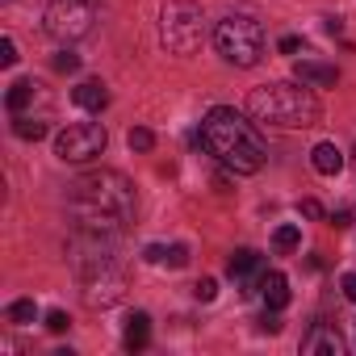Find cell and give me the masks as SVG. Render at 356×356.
<instances>
[{
  "label": "cell",
  "instance_id": "obj_12",
  "mask_svg": "<svg viewBox=\"0 0 356 356\" xmlns=\"http://www.w3.org/2000/svg\"><path fill=\"white\" fill-rule=\"evenodd\" d=\"M260 298L268 310H285L289 306V277L285 273H264L260 277Z\"/></svg>",
  "mask_w": 356,
  "mask_h": 356
},
{
  "label": "cell",
  "instance_id": "obj_14",
  "mask_svg": "<svg viewBox=\"0 0 356 356\" xmlns=\"http://www.w3.org/2000/svg\"><path fill=\"white\" fill-rule=\"evenodd\" d=\"M143 256H147V264H168V268H185V264H189V248H185V243H172V248L151 243Z\"/></svg>",
  "mask_w": 356,
  "mask_h": 356
},
{
  "label": "cell",
  "instance_id": "obj_18",
  "mask_svg": "<svg viewBox=\"0 0 356 356\" xmlns=\"http://www.w3.org/2000/svg\"><path fill=\"white\" fill-rule=\"evenodd\" d=\"M13 134H17V138H34V143H38V138L47 134V122H42V118H22V113H13Z\"/></svg>",
  "mask_w": 356,
  "mask_h": 356
},
{
  "label": "cell",
  "instance_id": "obj_10",
  "mask_svg": "<svg viewBox=\"0 0 356 356\" xmlns=\"http://www.w3.org/2000/svg\"><path fill=\"white\" fill-rule=\"evenodd\" d=\"M302 352L306 356H339L343 352V339H339V331L331 323H314L306 331V339H302Z\"/></svg>",
  "mask_w": 356,
  "mask_h": 356
},
{
  "label": "cell",
  "instance_id": "obj_23",
  "mask_svg": "<svg viewBox=\"0 0 356 356\" xmlns=\"http://www.w3.org/2000/svg\"><path fill=\"white\" fill-rule=\"evenodd\" d=\"M67 323H72V318H67L63 310H51V314H47V331H55V335H63V331H67Z\"/></svg>",
  "mask_w": 356,
  "mask_h": 356
},
{
  "label": "cell",
  "instance_id": "obj_28",
  "mask_svg": "<svg viewBox=\"0 0 356 356\" xmlns=\"http://www.w3.org/2000/svg\"><path fill=\"white\" fill-rule=\"evenodd\" d=\"M339 285H343V298H348V302H356V273H348Z\"/></svg>",
  "mask_w": 356,
  "mask_h": 356
},
{
  "label": "cell",
  "instance_id": "obj_19",
  "mask_svg": "<svg viewBox=\"0 0 356 356\" xmlns=\"http://www.w3.org/2000/svg\"><path fill=\"white\" fill-rule=\"evenodd\" d=\"M5 318H9L13 327H26V323H34V318H38V306H34V298H22V302H13V306L5 310Z\"/></svg>",
  "mask_w": 356,
  "mask_h": 356
},
{
  "label": "cell",
  "instance_id": "obj_8",
  "mask_svg": "<svg viewBox=\"0 0 356 356\" xmlns=\"http://www.w3.org/2000/svg\"><path fill=\"white\" fill-rule=\"evenodd\" d=\"M84 281V302L88 306H113L122 293H126V277H122V268L118 264H109V268H97V273H84L80 277Z\"/></svg>",
  "mask_w": 356,
  "mask_h": 356
},
{
  "label": "cell",
  "instance_id": "obj_17",
  "mask_svg": "<svg viewBox=\"0 0 356 356\" xmlns=\"http://www.w3.org/2000/svg\"><path fill=\"white\" fill-rule=\"evenodd\" d=\"M34 92H38V84H30V80H17L13 88H9V97H5V105H9V113H22L30 101H34Z\"/></svg>",
  "mask_w": 356,
  "mask_h": 356
},
{
  "label": "cell",
  "instance_id": "obj_22",
  "mask_svg": "<svg viewBox=\"0 0 356 356\" xmlns=\"http://www.w3.org/2000/svg\"><path fill=\"white\" fill-rule=\"evenodd\" d=\"M193 298H197V302H214V298H218V281H214V277H202V281L193 285Z\"/></svg>",
  "mask_w": 356,
  "mask_h": 356
},
{
  "label": "cell",
  "instance_id": "obj_1",
  "mask_svg": "<svg viewBox=\"0 0 356 356\" xmlns=\"http://www.w3.org/2000/svg\"><path fill=\"white\" fill-rule=\"evenodd\" d=\"M72 214L80 231H105L118 235L134 218V185L122 172H84L72 185Z\"/></svg>",
  "mask_w": 356,
  "mask_h": 356
},
{
  "label": "cell",
  "instance_id": "obj_29",
  "mask_svg": "<svg viewBox=\"0 0 356 356\" xmlns=\"http://www.w3.org/2000/svg\"><path fill=\"white\" fill-rule=\"evenodd\" d=\"M281 51H285V55H293V51H298V38H293V34H285V38H281Z\"/></svg>",
  "mask_w": 356,
  "mask_h": 356
},
{
  "label": "cell",
  "instance_id": "obj_24",
  "mask_svg": "<svg viewBox=\"0 0 356 356\" xmlns=\"http://www.w3.org/2000/svg\"><path fill=\"white\" fill-rule=\"evenodd\" d=\"M0 63H5V67H13V63H17V42H13V38L0 42Z\"/></svg>",
  "mask_w": 356,
  "mask_h": 356
},
{
  "label": "cell",
  "instance_id": "obj_25",
  "mask_svg": "<svg viewBox=\"0 0 356 356\" xmlns=\"http://www.w3.org/2000/svg\"><path fill=\"white\" fill-rule=\"evenodd\" d=\"M298 214H306V218H323V206H318L314 197H306V202H298Z\"/></svg>",
  "mask_w": 356,
  "mask_h": 356
},
{
  "label": "cell",
  "instance_id": "obj_15",
  "mask_svg": "<svg viewBox=\"0 0 356 356\" xmlns=\"http://www.w3.org/2000/svg\"><path fill=\"white\" fill-rule=\"evenodd\" d=\"M310 163H314L318 176H335V172L343 168V151H339L335 143H318V147L310 151Z\"/></svg>",
  "mask_w": 356,
  "mask_h": 356
},
{
  "label": "cell",
  "instance_id": "obj_21",
  "mask_svg": "<svg viewBox=\"0 0 356 356\" xmlns=\"http://www.w3.org/2000/svg\"><path fill=\"white\" fill-rule=\"evenodd\" d=\"M151 147H155V134L143 130V126H134L130 130V151H151Z\"/></svg>",
  "mask_w": 356,
  "mask_h": 356
},
{
  "label": "cell",
  "instance_id": "obj_11",
  "mask_svg": "<svg viewBox=\"0 0 356 356\" xmlns=\"http://www.w3.org/2000/svg\"><path fill=\"white\" fill-rule=\"evenodd\" d=\"M72 101H76L84 113H101V109L109 105V88H105L101 80H84V84L72 88Z\"/></svg>",
  "mask_w": 356,
  "mask_h": 356
},
{
  "label": "cell",
  "instance_id": "obj_26",
  "mask_svg": "<svg viewBox=\"0 0 356 356\" xmlns=\"http://www.w3.org/2000/svg\"><path fill=\"white\" fill-rule=\"evenodd\" d=\"M55 67H59V72H76V67H80V59H76L72 51H63V55L55 59Z\"/></svg>",
  "mask_w": 356,
  "mask_h": 356
},
{
  "label": "cell",
  "instance_id": "obj_5",
  "mask_svg": "<svg viewBox=\"0 0 356 356\" xmlns=\"http://www.w3.org/2000/svg\"><path fill=\"white\" fill-rule=\"evenodd\" d=\"M159 38L172 55H193L206 38V13L193 0H172L159 13Z\"/></svg>",
  "mask_w": 356,
  "mask_h": 356
},
{
  "label": "cell",
  "instance_id": "obj_4",
  "mask_svg": "<svg viewBox=\"0 0 356 356\" xmlns=\"http://www.w3.org/2000/svg\"><path fill=\"white\" fill-rule=\"evenodd\" d=\"M214 47H218V55H222L227 63H235V67H256V63L264 59V30H260L256 17L231 13V17H222V22L214 26Z\"/></svg>",
  "mask_w": 356,
  "mask_h": 356
},
{
  "label": "cell",
  "instance_id": "obj_16",
  "mask_svg": "<svg viewBox=\"0 0 356 356\" xmlns=\"http://www.w3.org/2000/svg\"><path fill=\"white\" fill-rule=\"evenodd\" d=\"M147 339H151V318H147L143 310H134V314L126 318V335H122V343H126L130 352H143Z\"/></svg>",
  "mask_w": 356,
  "mask_h": 356
},
{
  "label": "cell",
  "instance_id": "obj_31",
  "mask_svg": "<svg viewBox=\"0 0 356 356\" xmlns=\"http://www.w3.org/2000/svg\"><path fill=\"white\" fill-rule=\"evenodd\" d=\"M352 163H356V151H352Z\"/></svg>",
  "mask_w": 356,
  "mask_h": 356
},
{
  "label": "cell",
  "instance_id": "obj_7",
  "mask_svg": "<svg viewBox=\"0 0 356 356\" xmlns=\"http://www.w3.org/2000/svg\"><path fill=\"white\" fill-rule=\"evenodd\" d=\"M105 143H109V134H105L101 122H76V126L59 130L55 155H59L63 163H88V159H97V155L105 151Z\"/></svg>",
  "mask_w": 356,
  "mask_h": 356
},
{
  "label": "cell",
  "instance_id": "obj_30",
  "mask_svg": "<svg viewBox=\"0 0 356 356\" xmlns=\"http://www.w3.org/2000/svg\"><path fill=\"white\" fill-rule=\"evenodd\" d=\"M331 222H335V227H339V231H343V227H352V214H348V210H339V214H335V218H331Z\"/></svg>",
  "mask_w": 356,
  "mask_h": 356
},
{
  "label": "cell",
  "instance_id": "obj_9",
  "mask_svg": "<svg viewBox=\"0 0 356 356\" xmlns=\"http://www.w3.org/2000/svg\"><path fill=\"white\" fill-rule=\"evenodd\" d=\"M227 273H231V281H235L243 293H260V277H264L268 268H264L260 252H252V248H239V252L227 260Z\"/></svg>",
  "mask_w": 356,
  "mask_h": 356
},
{
  "label": "cell",
  "instance_id": "obj_6",
  "mask_svg": "<svg viewBox=\"0 0 356 356\" xmlns=\"http://www.w3.org/2000/svg\"><path fill=\"white\" fill-rule=\"evenodd\" d=\"M92 17H97V0H47V34L55 42H76L92 30Z\"/></svg>",
  "mask_w": 356,
  "mask_h": 356
},
{
  "label": "cell",
  "instance_id": "obj_27",
  "mask_svg": "<svg viewBox=\"0 0 356 356\" xmlns=\"http://www.w3.org/2000/svg\"><path fill=\"white\" fill-rule=\"evenodd\" d=\"M260 331H268V335H277V331H281V318H277V310H268V314L260 318Z\"/></svg>",
  "mask_w": 356,
  "mask_h": 356
},
{
  "label": "cell",
  "instance_id": "obj_13",
  "mask_svg": "<svg viewBox=\"0 0 356 356\" xmlns=\"http://www.w3.org/2000/svg\"><path fill=\"white\" fill-rule=\"evenodd\" d=\"M293 76H298L302 84H318V88H331V84L339 80V72H335L331 63H314V59L293 63Z\"/></svg>",
  "mask_w": 356,
  "mask_h": 356
},
{
  "label": "cell",
  "instance_id": "obj_20",
  "mask_svg": "<svg viewBox=\"0 0 356 356\" xmlns=\"http://www.w3.org/2000/svg\"><path fill=\"white\" fill-rule=\"evenodd\" d=\"M298 243H302V231H298V227H277V231H273V248H277L281 256L293 252Z\"/></svg>",
  "mask_w": 356,
  "mask_h": 356
},
{
  "label": "cell",
  "instance_id": "obj_3",
  "mask_svg": "<svg viewBox=\"0 0 356 356\" xmlns=\"http://www.w3.org/2000/svg\"><path fill=\"white\" fill-rule=\"evenodd\" d=\"M248 113L260 126H277V130H306L318 122V101L302 80H273L252 88L248 97Z\"/></svg>",
  "mask_w": 356,
  "mask_h": 356
},
{
  "label": "cell",
  "instance_id": "obj_2",
  "mask_svg": "<svg viewBox=\"0 0 356 356\" xmlns=\"http://www.w3.org/2000/svg\"><path fill=\"white\" fill-rule=\"evenodd\" d=\"M202 147H206L218 163H227L231 172H239V176L260 172L264 159H268V151H264L260 134L252 130V122H243L231 105H214V109L202 118Z\"/></svg>",
  "mask_w": 356,
  "mask_h": 356
}]
</instances>
